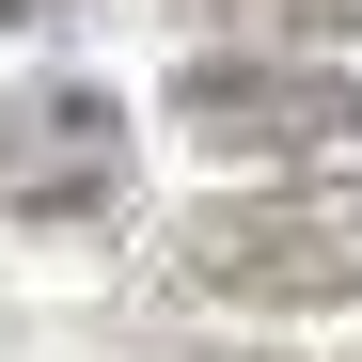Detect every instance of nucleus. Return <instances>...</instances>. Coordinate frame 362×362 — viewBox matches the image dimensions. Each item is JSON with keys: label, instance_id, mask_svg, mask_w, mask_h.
Segmentation results:
<instances>
[{"label": "nucleus", "instance_id": "nucleus-5", "mask_svg": "<svg viewBox=\"0 0 362 362\" xmlns=\"http://www.w3.org/2000/svg\"><path fill=\"white\" fill-rule=\"evenodd\" d=\"M32 16H79V0H0V32H32Z\"/></svg>", "mask_w": 362, "mask_h": 362}, {"label": "nucleus", "instance_id": "nucleus-4", "mask_svg": "<svg viewBox=\"0 0 362 362\" xmlns=\"http://www.w3.org/2000/svg\"><path fill=\"white\" fill-rule=\"evenodd\" d=\"M221 32H252V47H346L362 32V0H205Z\"/></svg>", "mask_w": 362, "mask_h": 362}, {"label": "nucleus", "instance_id": "nucleus-2", "mask_svg": "<svg viewBox=\"0 0 362 362\" xmlns=\"http://www.w3.org/2000/svg\"><path fill=\"white\" fill-rule=\"evenodd\" d=\"M173 127H189L205 158H315L331 127H362V95L315 64V47H236V64L173 79Z\"/></svg>", "mask_w": 362, "mask_h": 362}, {"label": "nucleus", "instance_id": "nucleus-1", "mask_svg": "<svg viewBox=\"0 0 362 362\" xmlns=\"http://www.w3.org/2000/svg\"><path fill=\"white\" fill-rule=\"evenodd\" d=\"M173 268L236 315H331L362 299V173H315V189H236L205 221H173Z\"/></svg>", "mask_w": 362, "mask_h": 362}, {"label": "nucleus", "instance_id": "nucleus-3", "mask_svg": "<svg viewBox=\"0 0 362 362\" xmlns=\"http://www.w3.org/2000/svg\"><path fill=\"white\" fill-rule=\"evenodd\" d=\"M127 205V110L95 79H47L0 110V221H110Z\"/></svg>", "mask_w": 362, "mask_h": 362}]
</instances>
